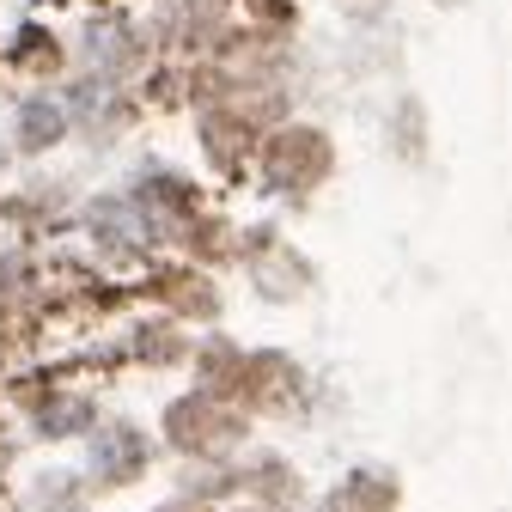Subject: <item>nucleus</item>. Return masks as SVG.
<instances>
[{
  "label": "nucleus",
  "mask_w": 512,
  "mask_h": 512,
  "mask_svg": "<svg viewBox=\"0 0 512 512\" xmlns=\"http://www.w3.org/2000/svg\"><path fill=\"white\" fill-rule=\"evenodd\" d=\"M68 135H74V104L61 98V92L37 86V92H25V98H19V110H13V141H19V153L61 147Z\"/></svg>",
  "instance_id": "f257e3e1"
},
{
  "label": "nucleus",
  "mask_w": 512,
  "mask_h": 512,
  "mask_svg": "<svg viewBox=\"0 0 512 512\" xmlns=\"http://www.w3.org/2000/svg\"><path fill=\"white\" fill-rule=\"evenodd\" d=\"M80 61H86L98 80H116V74H128L141 61V37L128 31V25H92L80 37Z\"/></svg>",
  "instance_id": "f03ea898"
},
{
  "label": "nucleus",
  "mask_w": 512,
  "mask_h": 512,
  "mask_svg": "<svg viewBox=\"0 0 512 512\" xmlns=\"http://www.w3.org/2000/svg\"><path fill=\"white\" fill-rule=\"evenodd\" d=\"M92 464L104 470V482H128L141 464H147V439L135 427H98L92 439Z\"/></svg>",
  "instance_id": "7ed1b4c3"
},
{
  "label": "nucleus",
  "mask_w": 512,
  "mask_h": 512,
  "mask_svg": "<svg viewBox=\"0 0 512 512\" xmlns=\"http://www.w3.org/2000/svg\"><path fill=\"white\" fill-rule=\"evenodd\" d=\"M0 171H7V141H0Z\"/></svg>",
  "instance_id": "20e7f679"
}]
</instances>
